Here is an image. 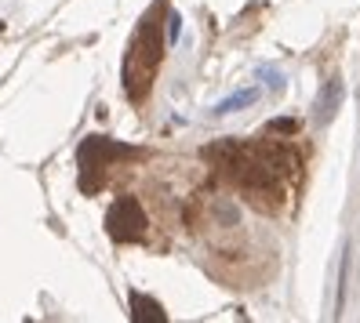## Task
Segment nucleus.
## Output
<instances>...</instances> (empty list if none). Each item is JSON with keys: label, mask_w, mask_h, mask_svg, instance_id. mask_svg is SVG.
Masks as SVG:
<instances>
[{"label": "nucleus", "mask_w": 360, "mask_h": 323, "mask_svg": "<svg viewBox=\"0 0 360 323\" xmlns=\"http://www.w3.org/2000/svg\"><path fill=\"white\" fill-rule=\"evenodd\" d=\"M105 229L117 244H131V240H142L146 236V211L139 207L135 197H120L110 214H105Z\"/></svg>", "instance_id": "obj_1"}, {"label": "nucleus", "mask_w": 360, "mask_h": 323, "mask_svg": "<svg viewBox=\"0 0 360 323\" xmlns=\"http://www.w3.org/2000/svg\"><path fill=\"white\" fill-rule=\"evenodd\" d=\"M342 80L338 77H331L328 84H324V91H321V98H316V124H328L335 113H338V105H342Z\"/></svg>", "instance_id": "obj_2"}, {"label": "nucleus", "mask_w": 360, "mask_h": 323, "mask_svg": "<svg viewBox=\"0 0 360 323\" xmlns=\"http://www.w3.org/2000/svg\"><path fill=\"white\" fill-rule=\"evenodd\" d=\"M131 319H150V323H164L167 319V312L157 305L153 298H146L142 291H131Z\"/></svg>", "instance_id": "obj_3"}, {"label": "nucleus", "mask_w": 360, "mask_h": 323, "mask_svg": "<svg viewBox=\"0 0 360 323\" xmlns=\"http://www.w3.org/2000/svg\"><path fill=\"white\" fill-rule=\"evenodd\" d=\"M255 102H259V88H240V91H233L229 98H222L215 105V117H229V113L248 110V105H255Z\"/></svg>", "instance_id": "obj_4"}, {"label": "nucleus", "mask_w": 360, "mask_h": 323, "mask_svg": "<svg viewBox=\"0 0 360 323\" xmlns=\"http://www.w3.org/2000/svg\"><path fill=\"white\" fill-rule=\"evenodd\" d=\"M259 77H266V88L269 91H284V77L277 70H259Z\"/></svg>", "instance_id": "obj_5"}, {"label": "nucleus", "mask_w": 360, "mask_h": 323, "mask_svg": "<svg viewBox=\"0 0 360 323\" xmlns=\"http://www.w3.org/2000/svg\"><path fill=\"white\" fill-rule=\"evenodd\" d=\"M179 37H182V18L167 15V44H179Z\"/></svg>", "instance_id": "obj_6"}, {"label": "nucleus", "mask_w": 360, "mask_h": 323, "mask_svg": "<svg viewBox=\"0 0 360 323\" xmlns=\"http://www.w3.org/2000/svg\"><path fill=\"white\" fill-rule=\"evenodd\" d=\"M295 127H299L295 120H273V124H269V131H284V135H295Z\"/></svg>", "instance_id": "obj_7"}]
</instances>
